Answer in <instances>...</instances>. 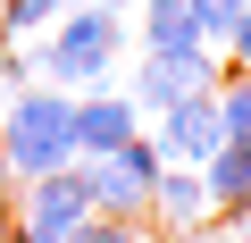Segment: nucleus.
Listing matches in <instances>:
<instances>
[{
  "label": "nucleus",
  "mask_w": 251,
  "mask_h": 243,
  "mask_svg": "<svg viewBox=\"0 0 251 243\" xmlns=\"http://www.w3.org/2000/svg\"><path fill=\"white\" fill-rule=\"evenodd\" d=\"M0 151H9V176H17V185L67 168V160H75V92L50 84V76L17 84L9 101H0Z\"/></svg>",
  "instance_id": "1"
},
{
  "label": "nucleus",
  "mask_w": 251,
  "mask_h": 243,
  "mask_svg": "<svg viewBox=\"0 0 251 243\" xmlns=\"http://www.w3.org/2000/svg\"><path fill=\"white\" fill-rule=\"evenodd\" d=\"M134 42V17L126 9H100V0H75V9H59V26L42 34V76L84 92V84H109L117 51Z\"/></svg>",
  "instance_id": "2"
},
{
  "label": "nucleus",
  "mask_w": 251,
  "mask_h": 243,
  "mask_svg": "<svg viewBox=\"0 0 251 243\" xmlns=\"http://www.w3.org/2000/svg\"><path fill=\"white\" fill-rule=\"evenodd\" d=\"M84 168V185H92V210H109V218H151V185H159V143H151V126L143 135H126L117 151H100V160H75Z\"/></svg>",
  "instance_id": "3"
},
{
  "label": "nucleus",
  "mask_w": 251,
  "mask_h": 243,
  "mask_svg": "<svg viewBox=\"0 0 251 243\" xmlns=\"http://www.w3.org/2000/svg\"><path fill=\"white\" fill-rule=\"evenodd\" d=\"M84 218H92V185H84V168H75V160H67V168H50V176H25V185H17V226H34V235L67 243Z\"/></svg>",
  "instance_id": "4"
},
{
  "label": "nucleus",
  "mask_w": 251,
  "mask_h": 243,
  "mask_svg": "<svg viewBox=\"0 0 251 243\" xmlns=\"http://www.w3.org/2000/svg\"><path fill=\"white\" fill-rule=\"evenodd\" d=\"M151 143H159V160H168V168H201V160L226 143L218 84H201V92H184L176 109H159V117H151Z\"/></svg>",
  "instance_id": "5"
},
{
  "label": "nucleus",
  "mask_w": 251,
  "mask_h": 243,
  "mask_svg": "<svg viewBox=\"0 0 251 243\" xmlns=\"http://www.w3.org/2000/svg\"><path fill=\"white\" fill-rule=\"evenodd\" d=\"M201 84H218V51H209V42H201V51H143V67H134V101H143V117L176 109V101L201 92Z\"/></svg>",
  "instance_id": "6"
},
{
  "label": "nucleus",
  "mask_w": 251,
  "mask_h": 243,
  "mask_svg": "<svg viewBox=\"0 0 251 243\" xmlns=\"http://www.w3.org/2000/svg\"><path fill=\"white\" fill-rule=\"evenodd\" d=\"M151 117H143V101L134 92H109V84H84L75 92V160H100V151H117L126 135H143Z\"/></svg>",
  "instance_id": "7"
},
{
  "label": "nucleus",
  "mask_w": 251,
  "mask_h": 243,
  "mask_svg": "<svg viewBox=\"0 0 251 243\" xmlns=\"http://www.w3.org/2000/svg\"><path fill=\"white\" fill-rule=\"evenodd\" d=\"M209 218H218V201H209L201 168H159V185H151V226H159L168 243H184V235L209 226Z\"/></svg>",
  "instance_id": "8"
},
{
  "label": "nucleus",
  "mask_w": 251,
  "mask_h": 243,
  "mask_svg": "<svg viewBox=\"0 0 251 243\" xmlns=\"http://www.w3.org/2000/svg\"><path fill=\"white\" fill-rule=\"evenodd\" d=\"M134 42L143 51H201V17H193V0H134Z\"/></svg>",
  "instance_id": "9"
},
{
  "label": "nucleus",
  "mask_w": 251,
  "mask_h": 243,
  "mask_svg": "<svg viewBox=\"0 0 251 243\" xmlns=\"http://www.w3.org/2000/svg\"><path fill=\"white\" fill-rule=\"evenodd\" d=\"M201 185H209V201L218 210H243V193H251V143H218L209 160H201Z\"/></svg>",
  "instance_id": "10"
},
{
  "label": "nucleus",
  "mask_w": 251,
  "mask_h": 243,
  "mask_svg": "<svg viewBox=\"0 0 251 243\" xmlns=\"http://www.w3.org/2000/svg\"><path fill=\"white\" fill-rule=\"evenodd\" d=\"M59 9H67V0H0V34H9V42H42L59 26Z\"/></svg>",
  "instance_id": "11"
},
{
  "label": "nucleus",
  "mask_w": 251,
  "mask_h": 243,
  "mask_svg": "<svg viewBox=\"0 0 251 243\" xmlns=\"http://www.w3.org/2000/svg\"><path fill=\"white\" fill-rule=\"evenodd\" d=\"M67 243H168V235H151V218H109V210H92Z\"/></svg>",
  "instance_id": "12"
},
{
  "label": "nucleus",
  "mask_w": 251,
  "mask_h": 243,
  "mask_svg": "<svg viewBox=\"0 0 251 243\" xmlns=\"http://www.w3.org/2000/svg\"><path fill=\"white\" fill-rule=\"evenodd\" d=\"M218 117H226V135H234V143H251V67L218 76Z\"/></svg>",
  "instance_id": "13"
},
{
  "label": "nucleus",
  "mask_w": 251,
  "mask_h": 243,
  "mask_svg": "<svg viewBox=\"0 0 251 243\" xmlns=\"http://www.w3.org/2000/svg\"><path fill=\"white\" fill-rule=\"evenodd\" d=\"M193 17H201V34H209V51H226V42H234V26L251 17V0H193Z\"/></svg>",
  "instance_id": "14"
},
{
  "label": "nucleus",
  "mask_w": 251,
  "mask_h": 243,
  "mask_svg": "<svg viewBox=\"0 0 251 243\" xmlns=\"http://www.w3.org/2000/svg\"><path fill=\"white\" fill-rule=\"evenodd\" d=\"M226 59H234V67H251V17L234 26V42H226Z\"/></svg>",
  "instance_id": "15"
},
{
  "label": "nucleus",
  "mask_w": 251,
  "mask_h": 243,
  "mask_svg": "<svg viewBox=\"0 0 251 243\" xmlns=\"http://www.w3.org/2000/svg\"><path fill=\"white\" fill-rule=\"evenodd\" d=\"M0 243H50V235H34V226H17V218H9V235H0Z\"/></svg>",
  "instance_id": "16"
},
{
  "label": "nucleus",
  "mask_w": 251,
  "mask_h": 243,
  "mask_svg": "<svg viewBox=\"0 0 251 243\" xmlns=\"http://www.w3.org/2000/svg\"><path fill=\"white\" fill-rule=\"evenodd\" d=\"M9 185H17V176H9V151H0V193H9Z\"/></svg>",
  "instance_id": "17"
},
{
  "label": "nucleus",
  "mask_w": 251,
  "mask_h": 243,
  "mask_svg": "<svg viewBox=\"0 0 251 243\" xmlns=\"http://www.w3.org/2000/svg\"><path fill=\"white\" fill-rule=\"evenodd\" d=\"M100 9H126V17H134V0H100Z\"/></svg>",
  "instance_id": "18"
},
{
  "label": "nucleus",
  "mask_w": 251,
  "mask_h": 243,
  "mask_svg": "<svg viewBox=\"0 0 251 243\" xmlns=\"http://www.w3.org/2000/svg\"><path fill=\"white\" fill-rule=\"evenodd\" d=\"M234 218H251V193H243V210H234Z\"/></svg>",
  "instance_id": "19"
},
{
  "label": "nucleus",
  "mask_w": 251,
  "mask_h": 243,
  "mask_svg": "<svg viewBox=\"0 0 251 243\" xmlns=\"http://www.w3.org/2000/svg\"><path fill=\"white\" fill-rule=\"evenodd\" d=\"M67 9H75V0H67Z\"/></svg>",
  "instance_id": "20"
},
{
  "label": "nucleus",
  "mask_w": 251,
  "mask_h": 243,
  "mask_svg": "<svg viewBox=\"0 0 251 243\" xmlns=\"http://www.w3.org/2000/svg\"><path fill=\"white\" fill-rule=\"evenodd\" d=\"M0 42H9V34H0Z\"/></svg>",
  "instance_id": "21"
}]
</instances>
